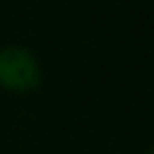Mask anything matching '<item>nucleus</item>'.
I'll return each mask as SVG.
<instances>
[{"instance_id":"f257e3e1","label":"nucleus","mask_w":154,"mask_h":154,"mask_svg":"<svg viewBox=\"0 0 154 154\" xmlns=\"http://www.w3.org/2000/svg\"><path fill=\"white\" fill-rule=\"evenodd\" d=\"M38 82L36 60L22 48H2L0 51V84L12 91H26Z\"/></svg>"}]
</instances>
